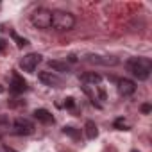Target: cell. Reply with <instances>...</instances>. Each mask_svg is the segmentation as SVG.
I'll return each mask as SVG.
<instances>
[{"mask_svg": "<svg viewBox=\"0 0 152 152\" xmlns=\"http://www.w3.org/2000/svg\"><path fill=\"white\" fill-rule=\"evenodd\" d=\"M127 70L140 81H145L152 72V61L148 57H132L127 61Z\"/></svg>", "mask_w": 152, "mask_h": 152, "instance_id": "1", "label": "cell"}, {"mask_svg": "<svg viewBox=\"0 0 152 152\" xmlns=\"http://www.w3.org/2000/svg\"><path fill=\"white\" fill-rule=\"evenodd\" d=\"M73 25H75V18H73V15H70V13H66V11H54V13H52L50 27H54L56 31H59V32L72 31Z\"/></svg>", "mask_w": 152, "mask_h": 152, "instance_id": "2", "label": "cell"}, {"mask_svg": "<svg viewBox=\"0 0 152 152\" xmlns=\"http://www.w3.org/2000/svg\"><path fill=\"white\" fill-rule=\"evenodd\" d=\"M31 22L38 29H48L50 27V22H52V11L45 9V7H39V9H36L31 15Z\"/></svg>", "mask_w": 152, "mask_h": 152, "instance_id": "3", "label": "cell"}, {"mask_svg": "<svg viewBox=\"0 0 152 152\" xmlns=\"http://www.w3.org/2000/svg\"><path fill=\"white\" fill-rule=\"evenodd\" d=\"M39 63H41V56H39V54H27V56H23V57H22L20 66L23 68V72L32 73Z\"/></svg>", "mask_w": 152, "mask_h": 152, "instance_id": "4", "label": "cell"}, {"mask_svg": "<svg viewBox=\"0 0 152 152\" xmlns=\"http://www.w3.org/2000/svg\"><path fill=\"white\" fill-rule=\"evenodd\" d=\"M13 129H15V132L20 134V136H29V134L34 132V125H32V122H29L27 118H16L15 124H13Z\"/></svg>", "mask_w": 152, "mask_h": 152, "instance_id": "5", "label": "cell"}, {"mask_svg": "<svg viewBox=\"0 0 152 152\" xmlns=\"http://www.w3.org/2000/svg\"><path fill=\"white\" fill-rule=\"evenodd\" d=\"M86 61H88V63H93V64H104V66H109V64L113 66V64L118 63L116 57H111V56H97V54L86 56Z\"/></svg>", "mask_w": 152, "mask_h": 152, "instance_id": "6", "label": "cell"}, {"mask_svg": "<svg viewBox=\"0 0 152 152\" xmlns=\"http://www.w3.org/2000/svg\"><path fill=\"white\" fill-rule=\"evenodd\" d=\"M38 79H39L43 84H47V86H54V88L61 86V83H63V81L57 77V75H56V73H52V72H39Z\"/></svg>", "mask_w": 152, "mask_h": 152, "instance_id": "7", "label": "cell"}, {"mask_svg": "<svg viewBox=\"0 0 152 152\" xmlns=\"http://www.w3.org/2000/svg\"><path fill=\"white\" fill-rule=\"evenodd\" d=\"M118 91H120V95L129 97V95H132V93L136 91V86H134L132 81H129V79H122V81H118Z\"/></svg>", "mask_w": 152, "mask_h": 152, "instance_id": "8", "label": "cell"}, {"mask_svg": "<svg viewBox=\"0 0 152 152\" xmlns=\"http://www.w3.org/2000/svg\"><path fill=\"white\" fill-rule=\"evenodd\" d=\"M27 90V83L23 81V77H20L18 73H13V81H11V91L13 93H22Z\"/></svg>", "mask_w": 152, "mask_h": 152, "instance_id": "9", "label": "cell"}, {"mask_svg": "<svg viewBox=\"0 0 152 152\" xmlns=\"http://www.w3.org/2000/svg\"><path fill=\"white\" fill-rule=\"evenodd\" d=\"M34 118L38 122H43V124H52L54 122V116L47 111V109H36L34 111Z\"/></svg>", "mask_w": 152, "mask_h": 152, "instance_id": "10", "label": "cell"}, {"mask_svg": "<svg viewBox=\"0 0 152 152\" xmlns=\"http://www.w3.org/2000/svg\"><path fill=\"white\" fill-rule=\"evenodd\" d=\"M84 132H86V138L95 140V138L99 136V127L95 125V122L88 120V122H86V125H84Z\"/></svg>", "mask_w": 152, "mask_h": 152, "instance_id": "11", "label": "cell"}, {"mask_svg": "<svg viewBox=\"0 0 152 152\" xmlns=\"http://www.w3.org/2000/svg\"><path fill=\"white\" fill-rule=\"evenodd\" d=\"M81 81H84V83H91V84H99V83L102 81V77H100L99 73H95V72H86V73L81 75Z\"/></svg>", "mask_w": 152, "mask_h": 152, "instance_id": "12", "label": "cell"}, {"mask_svg": "<svg viewBox=\"0 0 152 152\" xmlns=\"http://www.w3.org/2000/svg\"><path fill=\"white\" fill-rule=\"evenodd\" d=\"M48 66L56 72H68V64L61 63V61H48Z\"/></svg>", "mask_w": 152, "mask_h": 152, "instance_id": "13", "label": "cell"}, {"mask_svg": "<svg viewBox=\"0 0 152 152\" xmlns=\"http://www.w3.org/2000/svg\"><path fill=\"white\" fill-rule=\"evenodd\" d=\"M63 132L64 134H68L70 138H73V140H77L79 136H81V132L75 129V127H70V125H66V127H63Z\"/></svg>", "mask_w": 152, "mask_h": 152, "instance_id": "14", "label": "cell"}, {"mask_svg": "<svg viewBox=\"0 0 152 152\" xmlns=\"http://www.w3.org/2000/svg\"><path fill=\"white\" fill-rule=\"evenodd\" d=\"M11 36L15 38V41H16V47H18V48H23L25 45H29V41H27L25 38H20V36H16L15 32H11Z\"/></svg>", "mask_w": 152, "mask_h": 152, "instance_id": "15", "label": "cell"}, {"mask_svg": "<svg viewBox=\"0 0 152 152\" xmlns=\"http://www.w3.org/2000/svg\"><path fill=\"white\" fill-rule=\"evenodd\" d=\"M115 127H116V129H120V131H127V129H129V127L125 125V122H124V118H118V120L115 122Z\"/></svg>", "mask_w": 152, "mask_h": 152, "instance_id": "16", "label": "cell"}, {"mask_svg": "<svg viewBox=\"0 0 152 152\" xmlns=\"http://www.w3.org/2000/svg\"><path fill=\"white\" fill-rule=\"evenodd\" d=\"M64 106H66L68 109H72V107L75 106V102H73V99H72V97H68V99H64Z\"/></svg>", "mask_w": 152, "mask_h": 152, "instance_id": "17", "label": "cell"}, {"mask_svg": "<svg viewBox=\"0 0 152 152\" xmlns=\"http://www.w3.org/2000/svg\"><path fill=\"white\" fill-rule=\"evenodd\" d=\"M150 109H152V107H150V104H143V106H141V111H143L145 115H147V113H150Z\"/></svg>", "mask_w": 152, "mask_h": 152, "instance_id": "18", "label": "cell"}, {"mask_svg": "<svg viewBox=\"0 0 152 152\" xmlns=\"http://www.w3.org/2000/svg\"><path fill=\"white\" fill-rule=\"evenodd\" d=\"M2 150H4V152H16V150H15V148H11V147H4Z\"/></svg>", "mask_w": 152, "mask_h": 152, "instance_id": "19", "label": "cell"}, {"mask_svg": "<svg viewBox=\"0 0 152 152\" xmlns=\"http://www.w3.org/2000/svg\"><path fill=\"white\" fill-rule=\"evenodd\" d=\"M68 59H70L72 63H75V61H77V57H75V56H68Z\"/></svg>", "mask_w": 152, "mask_h": 152, "instance_id": "20", "label": "cell"}, {"mask_svg": "<svg viewBox=\"0 0 152 152\" xmlns=\"http://www.w3.org/2000/svg\"><path fill=\"white\" fill-rule=\"evenodd\" d=\"M4 45H6V41H4V39H0V50L4 48Z\"/></svg>", "mask_w": 152, "mask_h": 152, "instance_id": "21", "label": "cell"}, {"mask_svg": "<svg viewBox=\"0 0 152 152\" xmlns=\"http://www.w3.org/2000/svg\"><path fill=\"white\" fill-rule=\"evenodd\" d=\"M2 91H4V88H2V86H0V93H2Z\"/></svg>", "mask_w": 152, "mask_h": 152, "instance_id": "22", "label": "cell"}, {"mask_svg": "<svg viewBox=\"0 0 152 152\" xmlns=\"http://www.w3.org/2000/svg\"><path fill=\"white\" fill-rule=\"evenodd\" d=\"M131 152H140V150H131Z\"/></svg>", "mask_w": 152, "mask_h": 152, "instance_id": "23", "label": "cell"}]
</instances>
